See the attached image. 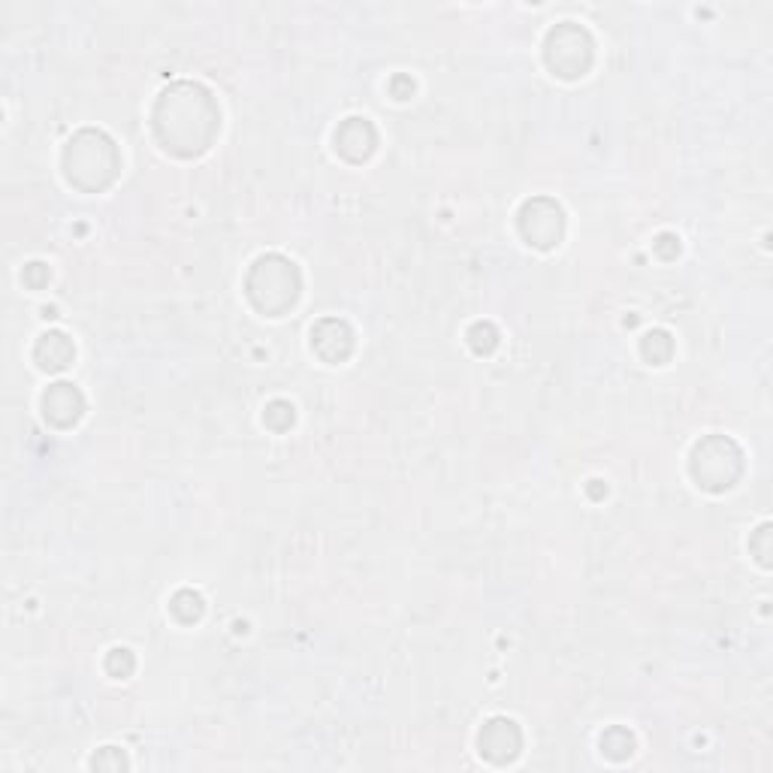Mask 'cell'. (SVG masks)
I'll use <instances>...</instances> for the list:
<instances>
[{
	"label": "cell",
	"instance_id": "1",
	"mask_svg": "<svg viewBox=\"0 0 773 773\" xmlns=\"http://www.w3.org/2000/svg\"><path fill=\"white\" fill-rule=\"evenodd\" d=\"M157 143L179 157H197L209 152L221 131V109L209 88L197 82L169 85L164 94L157 97L155 115Z\"/></svg>",
	"mask_w": 773,
	"mask_h": 773
},
{
	"label": "cell",
	"instance_id": "2",
	"mask_svg": "<svg viewBox=\"0 0 773 773\" xmlns=\"http://www.w3.org/2000/svg\"><path fill=\"white\" fill-rule=\"evenodd\" d=\"M119 145L103 131H79L64 148V176L72 188L85 193L107 191L119 179Z\"/></svg>",
	"mask_w": 773,
	"mask_h": 773
},
{
	"label": "cell",
	"instance_id": "3",
	"mask_svg": "<svg viewBox=\"0 0 773 773\" xmlns=\"http://www.w3.org/2000/svg\"><path fill=\"white\" fill-rule=\"evenodd\" d=\"M302 290L300 269L293 260L281 257V254H264L257 257L251 266V272L245 278V293L257 312L278 317L288 309L296 305Z\"/></svg>",
	"mask_w": 773,
	"mask_h": 773
},
{
	"label": "cell",
	"instance_id": "4",
	"mask_svg": "<svg viewBox=\"0 0 773 773\" xmlns=\"http://www.w3.org/2000/svg\"><path fill=\"white\" fill-rule=\"evenodd\" d=\"M688 471L707 493H725L731 490L743 474V450L728 435H707L692 447Z\"/></svg>",
	"mask_w": 773,
	"mask_h": 773
},
{
	"label": "cell",
	"instance_id": "5",
	"mask_svg": "<svg viewBox=\"0 0 773 773\" xmlns=\"http://www.w3.org/2000/svg\"><path fill=\"white\" fill-rule=\"evenodd\" d=\"M544 60L559 79H580L586 76L595 60V43L586 27L574 22L556 24L544 40Z\"/></svg>",
	"mask_w": 773,
	"mask_h": 773
},
{
	"label": "cell",
	"instance_id": "6",
	"mask_svg": "<svg viewBox=\"0 0 773 773\" xmlns=\"http://www.w3.org/2000/svg\"><path fill=\"white\" fill-rule=\"evenodd\" d=\"M519 233L523 239L529 242L531 248H553L562 242L565 236V212L562 205L550 200V197H535V200H526L523 209H519Z\"/></svg>",
	"mask_w": 773,
	"mask_h": 773
},
{
	"label": "cell",
	"instance_id": "7",
	"mask_svg": "<svg viewBox=\"0 0 773 773\" xmlns=\"http://www.w3.org/2000/svg\"><path fill=\"white\" fill-rule=\"evenodd\" d=\"M481 752L495 764H507L519 755V747H523V731L514 719H505V716H495L490 722L481 728Z\"/></svg>",
	"mask_w": 773,
	"mask_h": 773
},
{
	"label": "cell",
	"instance_id": "8",
	"mask_svg": "<svg viewBox=\"0 0 773 773\" xmlns=\"http://www.w3.org/2000/svg\"><path fill=\"white\" fill-rule=\"evenodd\" d=\"M314 354L326 362H341L354 354V329L341 317H324L312 329Z\"/></svg>",
	"mask_w": 773,
	"mask_h": 773
},
{
	"label": "cell",
	"instance_id": "9",
	"mask_svg": "<svg viewBox=\"0 0 773 773\" xmlns=\"http://www.w3.org/2000/svg\"><path fill=\"white\" fill-rule=\"evenodd\" d=\"M378 145V133H374L369 119H348L341 121V127L336 131V152L350 164H362L369 160Z\"/></svg>",
	"mask_w": 773,
	"mask_h": 773
},
{
	"label": "cell",
	"instance_id": "10",
	"mask_svg": "<svg viewBox=\"0 0 773 773\" xmlns=\"http://www.w3.org/2000/svg\"><path fill=\"white\" fill-rule=\"evenodd\" d=\"M43 411H46L48 423H55V426H60V429H67V426H72V423L82 417L85 399L82 393L76 390V384H70V381H58V384H52L46 393H43Z\"/></svg>",
	"mask_w": 773,
	"mask_h": 773
},
{
	"label": "cell",
	"instance_id": "11",
	"mask_svg": "<svg viewBox=\"0 0 773 773\" xmlns=\"http://www.w3.org/2000/svg\"><path fill=\"white\" fill-rule=\"evenodd\" d=\"M72 357H76V348H72V341L64 333H58V329H52V333H46V336H40V341H36L34 348V360L40 369H46V372H60V369H67L72 362Z\"/></svg>",
	"mask_w": 773,
	"mask_h": 773
},
{
	"label": "cell",
	"instance_id": "12",
	"mask_svg": "<svg viewBox=\"0 0 773 773\" xmlns=\"http://www.w3.org/2000/svg\"><path fill=\"white\" fill-rule=\"evenodd\" d=\"M640 350H643V357H647V360L656 362V366H662V362L671 360V354H674V341H671V336H668L664 329H652V333H647L643 341H640Z\"/></svg>",
	"mask_w": 773,
	"mask_h": 773
},
{
	"label": "cell",
	"instance_id": "13",
	"mask_svg": "<svg viewBox=\"0 0 773 773\" xmlns=\"http://www.w3.org/2000/svg\"><path fill=\"white\" fill-rule=\"evenodd\" d=\"M169 610L179 616L181 623H197V619H200L205 610L203 595H200V592H193V590L176 592V598H172V604H169Z\"/></svg>",
	"mask_w": 773,
	"mask_h": 773
},
{
	"label": "cell",
	"instance_id": "14",
	"mask_svg": "<svg viewBox=\"0 0 773 773\" xmlns=\"http://www.w3.org/2000/svg\"><path fill=\"white\" fill-rule=\"evenodd\" d=\"M602 749L604 755H610L614 761H623L628 759L631 752H635V737H631V731H626V728H610L607 735H602Z\"/></svg>",
	"mask_w": 773,
	"mask_h": 773
},
{
	"label": "cell",
	"instance_id": "15",
	"mask_svg": "<svg viewBox=\"0 0 773 773\" xmlns=\"http://www.w3.org/2000/svg\"><path fill=\"white\" fill-rule=\"evenodd\" d=\"M293 405L290 402H284V399H276L269 408H266V414H264V421H266V426H272V429H278V433H284V429H290L293 426Z\"/></svg>",
	"mask_w": 773,
	"mask_h": 773
},
{
	"label": "cell",
	"instance_id": "16",
	"mask_svg": "<svg viewBox=\"0 0 773 773\" xmlns=\"http://www.w3.org/2000/svg\"><path fill=\"white\" fill-rule=\"evenodd\" d=\"M469 345L474 354H490L498 345V333L493 324H474L469 329Z\"/></svg>",
	"mask_w": 773,
	"mask_h": 773
},
{
	"label": "cell",
	"instance_id": "17",
	"mask_svg": "<svg viewBox=\"0 0 773 773\" xmlns=\"http://www.w3.org/2000/svg\"><path fill=\"white\" fill-rule=\"evenodd\" d=\"M133 668H136V659H133V652L131 650H112L109 652V659H107V671L112 676H131L133 674Z\"/></svg>",
	"mask_w": 773,
	"mask_h": 773
},
{
	"label": "cell",
	"instance_id": "18",
	"mask_svg": "<svg viewBox=\"0 0 773 773\" xmlns=\"http://www.w3.org/2000/svg\"><path fill=\"white\" fill-rule=\"evenodd\" d=\"M768 541H771V526L764 523V526L752 535V541H749V550L755 553V559H759L764 568L771 565V544Z\"/></svg>",
	"mask_w": 773,
	"mask_h": 773
},
{
	"label": "cell",
	"instance_id": "19",
	"mask_svg": "<svg viewBox=\"0 0 773 773\" xmlns=\"http://www.w3.org/2000/svg\"><path fill=\"white\" fill-rule=\"evenodd\" d=\"M91 764H94L97 771H107V768L109 771H121V768H127V759H124L121 752L115 755V747H107L103 752H100V755H94V761H91Z\"/></svg>",
	"mask_w": 773,
	"mask_h": 773
}]
</instances>
